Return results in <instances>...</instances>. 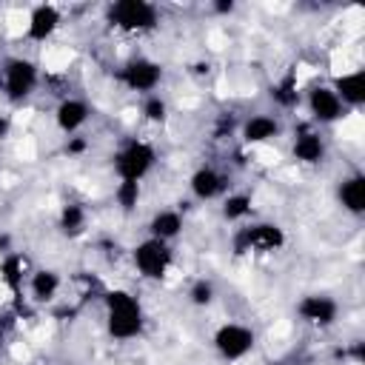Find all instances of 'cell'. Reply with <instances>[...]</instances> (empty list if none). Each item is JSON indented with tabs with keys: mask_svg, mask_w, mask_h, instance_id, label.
Masks as SVG:
<instances>
[{
	"mask_svg": "<svg viewBox=\"0 0 365 365\" xmlns=\"http://www.w3.org/2000/svg\"><path fill=\"white\" fill-rule=\"evenodd\" d=\"M106 311H108V334L114 339H134L143 331V308L134 294L128 291H108L106 294Z\"/></svg>",
	"mask_w": 365,
	"mask_h": 365,
	"instance_id": "6da1fadb",
	"label": "cell"
},
{
	"mask_svg": "<svg viewBox=\"0 0 365 365\" xmlns=\"http://www.w3.org/2000/svg\"><path fill=\"white\" fill-rule=\"evenodd\" d=\"M108 20L123 31H148L157 26V9L145 0H117L108 9Z\"/></svg>",
	"mask_w": 365,
	"mask_h": 365,
	"instance_id": "7a4b0ae2",
	"label": "cell"
},
{
	"mask_svg": "<svg viewBox=\"0 0 365 365\" xmlns=\"http://www.w3.org/2000/svg\"><path fill=\"white\" fill-rule=\"evenodd\" d=\"M282 245H285V234H282V228L274 225V222H254V225L242 228V231L234 237L237 254H245V251L268 254V251H279Z\"/></svg>",
	"mask_w": 365,
	"mask_h": 365,
	"instance_id": "3957f363",
	"label": "cell"
},
{
	"mask_svg": "<svg viewBox=\"0 0 365 365\" xmlns=\"http://www.w3.org/2000/svg\"><path fill=\"white\" fill-rule=\"evenodd\" d=\"M151 165H154V148H151L148 143H143V140L128 143V145H125L123 151H117V157H114V171H117L120 180H134V182H140V180L151 171Z\"/></svg>",
	"mask_w": 365,
	"mask_h": 365,
	"instance_id": "277c9868",
	"label": "cell"
},
{
	"mask_svg": "<svg viewBox=\"0 0 365 365\" xmlns=\"http://www.w3.org/2000/svg\"><path fill=\"white\" fill-rule=\"evenodd\" d=\"M134 265H137V271H140L143 277H148V279H163L165 271L171 268V248H168V242L154 240V237L143 240V242L134 248Z\"/></svg>",
	"mask_w": 365,
	"mask_h": 365,
	"instance_id": "5b68a950",
	"label": "cell"
},
{
	"mask_svg": "<svg viewBox=\"0 0 365 365\" xmlns=\"http://www.w3.org/2000/svg\"><path fill=\"white\" fill-rule=\"evenodd\" d=\"M214 348L220 351L222 359L237 362V359H242L254 351V331L240 325V322H225L214 334Z\"/></svg>",
	"mask_w": 365,
	"mask_h": 365,
	"instance_id": "8992f818",
	"label": "cell"
},
{
	"mask_svg": "<svg viewBox=\"0 0 365 365\" xmlns=\"http://www.w3.org/2000/svg\"><path fill=\"white\" fill-rule=\"evenodd\" d=\"M37 86V66L26 57H11L3 66V88L9 100H26Z\"/></svg>",
	"mask_w": 365,
	"mask_h": 365,
	"instance_id": "52a82bcc",
	"label": "cell"
},
{
	"mask_svg": "<svg viewBox=\"0 0 365 365\" xmlns=\"http://www.w3.org/2000/svg\"><path fill=\"white\" fill-rule=\"evenodd\" d=\"M163 77V68L160 63L148 60V57H137L131 63L123 66V83L131 88V91H154L157 83Z\"/></svg>",
	"mask_w": 365,
	"mask_h": 365,
	"instance_id": "ba28073f",
	"label": "cell"
},
{
	"mask_svg": "<svg viewBox=\"0 0 365 365\" xmlns=\"http://www.w3.org/2000/svg\"><path fill=\"white\" fill-rule=\"evenodd\" d=\"M57 26H60V9L51 6V3H40V6H34L31 14H29L26 34H29V40L43 43V40H48V37L57 31Z\"/></svg>",
	"mask_w": 365,
	"mask_h": 365,
	"instance_id": "9c48e42d",
	"label": "cell"
},
{
	"mask_svg": "<svg viewBox=\"0 0 365 365\" xmlns=\"http://www.w3.org/2000/svg\"><path fill=\"white\" fill-rule=\"evenodd\" d=\"M308 108H311V117L319 123H336L342 117V103L331 91V86H314L308 91Z\"/></svg>",
	"mask_w": 365,
	"mask_h": 365,
	"instance_id": "30bf717a",
	"label": "cell"
},
{
	"mask_svg": "<svg viewBox=\"0 0 365 365\" xmlns=\"http://www.w3.org/2000/svg\"><path fill=\"white\" fill-rule=\"evenodd\" d=\"M297 314H299L305 322H311V325H331V322L336 319L339 308H336V302H334L331 297L308 294V297H302V299H299Z\"/></svg>",
	"mask_w": 365,
	"mask_h": 365,
	"instance_id": "8fae6325",
	"label": "cell"
},
{
	"mask_svg": "<svg viewBox=\"0 0 365 365\" xmlns=\"http://www.w3.org/2000/svg\"><path fill=\"white\" fill-rule=\"evenodd\" d=\"M54 120H57V128H60V131L74 134L77 128L86 125V120H88V106H86L83 100H77V97H66V100L57 106Z\"/></svg>",
	"mask_w": 365,
	"mask_h": 365,
	"instance_id": "7c38bea8",
	"label": "cell"
},
{
	"mask_svg": "<svg viewBox=\"0 0 365 365\" xmlns=\"http://www.w3.org/2000/svg\"><path fill=\"white\" fill-rule=\"evenodd\" d=\"M188 185H191V194H194L197 200H214V197L222 194V188H225V177H222L217 168L202 165V168H197V171L191 174Z\"/></svg>",
	"mask_w": 365,
	"mask_h": 365,
	"instance_id": "4fadbf2b",
	"label": "cell"
},
{
	"mask_svg": "<svg viewBox=\"0 0 365 365\" xmlns=\"http://www.w3.org/2000/svg\"><path fill=\"white\" fill-rule=\"evenodd\" d=\"M279 134V123L271 114H254L242 123V140L248 145H262Z\"/></svg>",
	"mask_w": 365,
	"mask_h": 365,
	"instance_id": "5bb4252c",
	"label": "cell"
},
{
	"mask_svg": "<svg viewBox=\"0 0 365 365\" xmlns=\"http://www.w3.org/2000/svg\"><path fill=\"white\" fill-rule=\"evenodd\" d=\"M331 91L339 97V103L345 106H359L365 103V77L362 71H348V74H339L331 86Z\"/></svg>",
	"mask_w": 365,
	"mask_h": 365,
	"instance_id": "9a60e30c",
	"label": "cell"
},
{
	"mask_svg": "<svg viewBox=\"0 0 365 365\" xmlns=\"http://www.w3.org/2000/svg\"><path fill=\"white\" fill-rule=\"evenodd\" d=\"M322 154H325L322 137L314 128H299L297 137H294V157L299 163H305V165H314V163L322 160Z\"/></svg>",
	"mask_w": 365,
	"mask_h": 365,
	"instance_id": "2e32d148",
	"label": "cell"
},
{
	"mask_svg": "<svg viewBox=\"0 0 365 365\" xmlns=\"http://www.w3.org/2000/svg\"><path fill=\"white\" fill-rule=\"evenodd\" d=\"M336 197H339V202H342L345 211H351V214H362V211H365V180H362L359 174L345 177V180L339 182Z\"/></svg>",
	"mask_w": 365,
	"mask_h": 365,
	"instance_id": "e0dca14e",
	"label": "cell"
},
{
	"mask_svg": "<svg viewBox=\"0 0 365 365\" xmlns=\"http://www.w3.org/2000/svg\"><path fill=\"white\" fill-rule=\"evenodd\" d=\"M29 288H31V299H37V302H48V299H54L57 291H60V274L51 271V268H40V271L31 274Z\"/></svg>",
	"mask_w": 365,
	"mask_h": 365,
	"instance_id": "ac0fdd59",
	"label": "cell"
},
{
	"mask_svg": "<svg viewBox=\"0 0 365 365\" xmlns=\"http://www.w3.org/2000/svg\"><path fill=\"white\" fill-rule=\"evenodd\" d=\"M148 231H151L154 240H163V242L174 240V237L182 231V217H180V211H157V214L151 217V222H148Z\"/></svg>",
	"mask_w": 365,
	"mask_h": 365,
	"instance_id": "d6986e66",
	"label": "cell"
},
{
	"mask_svg": "<svg viewBox=\"0 0 365 365\" xmlns=\"http://www.w3.org/2000/svg\"><path fill=\"white\" fill-rule=\"evenodd\" d=\"M26 257L23 254H9L3 262H0V279L11 288V291H20L23 279H26Z\"/></svg>",
	"mask_w": 365,
	"mask_h": 365,
	"instance_id": "ffe728a7",
	"label": "cell"
},
{
	"mask_svg": "<svg viewBox=\"0 0 365 365\" xmlns=\"http://www.w3.org/2000/svg\"><path fill=\"white\" fill-rule=\"evenodd\" d=\"M60 228H63V234H68V237L83 234V228H86V208L77 205V202L63 205V211H60Z\"/></svg>",
	"mask_w": 365,
	"mask_h": 365,
	"instance_id": "44dd1931",
	"label": "cell"
},
{
	"mask_svg": "<svg viewBox=\"0 0 365 365\" xmlns=\"http://www.w3.org/2000/svg\"><path fill=\"white\" fill-rule=\"evenodd\" d=\"M271 97L282 106V108H291V106H297V100H299V91H297V77L294 74H288V77H282L274 88H271Z\"/></svg>",
	"mask_w": 365,
	"mask_h": 365,
	"instance_id": "7402d4cb",
	"label": "cell"
},
{
	"mask_svg": "<svg viewBox=\"0 0 365 365\" xmlns=\"http://www.w3.org/2000/svg\"><path fill=\"white\" fill-rule=\"evenodd\" d=\"M114 200H117V205H120L123 211L137 208V202H140V182H134V180H120L117 188H114Z\"/></svg>",
	"mask_w": 365,
	"mask_h": 365,
	"instance_id": "603a6c76",
	"label": "cell"
},
{
	"mask_svg": "<svg viewBox=\"0 0 365 365\" xmlns=\"http://www.w3.org/2000/svg\"><path fill=\"white\" fill-rule=\"evenodd\" d=\"M248 211H251V197L248 194H228L225 202H222V217L231 220V222L248 217Z\"/></svg>",
	"mask_w": 365,
	"mask_h": 365,
	"instance_id": "cb8c5ba5",
	"label": "cell"
},
{
	"mask_svg": "<svg viewBox=\"0 0 365 365\" xmlns=\"http://www.w3.org/2000/svg\"><path fill=\"white\" fill-rule=\"evenodd\" d=\"M188 299H191V305H200V308L211 305L214 302V282L211 279H197L188 288Z\"/></svg>",
	"mask_w": 365,
	"mask_h": 365,
	"instance_id": "d4e9b609",
	"label": "cell"
},
{
	"mask_svg": "<svg viewBox=\"0 0 365 365\" xmlns=\"http://www.w3.org/2000/svg\"><path fill=\"white\" fill-rule=\"evenodd\" d=\"M143 114H145V120H148V123H163V120L168 117V106H165V100H163V97L151 94V97L143 103Z\"/></svg>",
	"mask_w": 365,
	"mask_h": 365,
	"instance_id": "484cf974",
	"label": "cell"
},
{
	"mask_svg": "<svg viewBox=\"0 0 365 365\" xmlns=\"http://www.w3.org/2000/svg\"><path fill=\"white\" fill-rule=\"evenodd\" d=\"M66 151H68V154H80V151H86V140H83V137H71V140L66 143Z\"/></svg>",
	"mask_w": 365,
	"mask_h": 365,
	"instance_id": "4316f807",
	"label": "cell"
},
{
	"mask_svg": "<svg viewBox=\"0 0 365 365\" xmlns=\"http://www.w3.org/2000/svg\"><path fill=\"white\" fill-rule=\"evenodd\" d=\"M9 131H11V120H9V114H0V140L9 137Z\"/></svg>",
	"mask_w": 365,
	"mask_h": 365,
	"instance_id": "83f0119b",
	"label": "cell"
},
{
	"mask_svg": "<svg viewBox=\"0 0 365 365\" xmlns=\"http://www.w3.org/2000/svg\"><path fill=\"white\" fill-rule=\"evenodd\" d=\"M214 9H217L220 14H228V11H234V3H231V0H220V3H214Z\"/></svg>",
	"mask_w": 365,
	"mask_h": 365,
	"instance_id": "f1b7e54d",
	"label": "cell"
},
{
	"mask_svg": "<svg viewBox=\"0 0 365 365\" xmlns=\"http://www.w3.org/2000/svg\"><path fill=\"white\" fill-rule=\"evenodd\" d=\"M0 351H3V336H0Z\"/></svg>",
	"mask_w": 365,
	"mask_h": 365,
	"instance_id": "f546056e",
	"label": "cell"
}]
</instances>
